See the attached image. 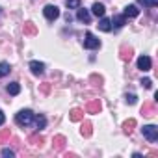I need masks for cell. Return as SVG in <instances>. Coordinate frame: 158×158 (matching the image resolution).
Wrapping results in <instances>:
<instances>
[{"mask_svg":"<svg viewBox=\"0 0 158 158\" xmlns=\"http://www.w3.org/2000/svg\"><path fill=\"white\" fill-rule=\"evenodd\" d=\"M34 112L32 110H21L17 115H15V121H17V125H21V127H28V125H32L34 123Z\"/></svg>","mask_w":158,"mask_h":158,"instance_id":"cell-1","label":"cell"},{"mask_svg":"<svg viewBox=\"0 0 158 158\" xmlns=\"http://www.w3.org/2000/svg\"><path fill=\"white\" fill-rule=\"evenodd\" d=\"M141 134H143V138H147L151 143L158 141V127H156V125H145V127L141 128Z\"/></svg>","mask_w":158,"mask_h":158,"instance_id":"cell-2","label":"cell"},{"mask_svg":"<svg viewBox=\"0 0 158 158\" xmlns=\"http://www.w3.org/2000/svg\"><path fill=\"white\" fill-rule=\"evenodd\" d=\"M99 47H101V39H97L91 32H88L86 37H84V48H88V50H95V48H99Z\"/></svg>","mask_w":158,"mask_h":158,"instance_id":"cell-3","label":"cell"},{"mask_svg":"<svg viewBox=\"0 0 158 158\" xmlns=\"http://www.w3.org/2000/svg\"><path fill=\"white\" fill-rule=\"evenodd\" d=\"M43 15H45L48 21H56V19L60 17V8L54 6V4H47V6L43 8Z\"/></svg>","mask_w":158,"mask_h":158,"instance_id":"cell-4","label":"cell"},{"mask_svg":"<svg viewBox=\"0 0 158 158\" xmlns=\"http://www.w3.org/2000/svg\"><path fill=\"white\" fill-rule=\"evenodd\" d=\"M76 19L80 21V23H84V24H89V21H91V15H89V11H88V10H84V8H78V11H76Z\"/></svg>","mask_w":158,"mask_h":158,"instance_id":"cell-5","label":"cell"},{"mask_svg":"<svg viewBox=\"0 0 158 158\" xmlns=\"http://www.w3.org/2000/svg\"><path fill=\"white\" fill-rule=\"evenodd\" d=\"M110 23H112V30H119V28L125 26L127 17H125V15H115L114 19H110Z\"/></svg>","mask_w":158,"mask_h":158,"instance_id":"cell-6","label":"cell"},{"mask_svg":"<svg viewBox=\"0 0 158 158\" xmlns=\"http://www.w3.org/2000/svg\"><path fill=\"white\" fill-rule=\"evenodd\" d=\"M151 58L149 56H139L138 58V69H141V71H151Z\"/></svg>","mask_w":158,"mask_h":158,"instance_id":"cell-7","label":"cell"},{"mask_svg":"<svg viewBox=\"0 0 158 158\" xmlns=\"http://www.w3.org/2000/svg\"><path fill=\"white\" fill-rule=\"evenodd\" d=\"M30 71L35 76H39V74L45 73V63H41V61H30Z\"/></svg>","mask_w":158,"mask_h":158,"instance_id":"cell-8","label":"cell"},{"mask_svg":"<svg viewBox=\"0 0 158 158\" xmlns=\"http://www.w3.org/2000/svg\"><path fill=\"white\" fill-rule=\"evenodd\" d=\"M123 15H125V17H138V15H139V10H138V6L130 4V6L125 8V13H123Z\"/></svg>","mask_w":158,"mask_h":158,"instance_id":"cell-9","label":"cell"},{"mask_svg":"<svg viewBox=\"0 0 158 158\" xmlns=\"http://www.w3.org/2000/svg\"><path fill=\"white\" fill-rule=\"evenodd\" d=\"M91 11H93V15H97V17H104V4H101V2H95L93 4V8H91Z\"/></svg>","mask_w":158,"mask_h":158,"instance_id":"cell-10","label":"cell"},{"mask_svg":"<svg viewBox=\"0 0 158 158\" xmlns=\"http://www.w3.org/2000/svg\"><path fill=\"white\" fill-rule=\"evenodd\" d=\"M34 123H35L37 132H39V130H43V128L47 127V119H45V115H35V117H34Z\"/></svg>","mask_w":158,"mask_h":158,"instance_id":"cell-11","label":"cell"},{"mask_svg":"<svg viewBox=\"0 0 158 158\" xmlns=\"http://www.w3.org/2000/svg\"><path fill=\"white\" fill-rule=\"evenodd\" d=\"M99 28H101L102 32H112V23H110V19L102 17V19H101V23H99Z\"/></svg>","mask_w":158,"mask_h":158,"instance_id":"cell-12","label":"cell"},{"mask_svg":"<svg viewBox=\"0 0 158 158\" xmlns=\"http://www.w3.org/2000/svg\"><path fill=\"white\" fill-rule=\"evenodd\" d=\"M8 93L13 95V97L19 95V93H21V86H19V82H11V84L8 86Z\"/></svg>","mask_w":158,"mask_h":158,"instance_id":"cell-13","label":"cell"},{"mask_svg":"<svg viewBox=\"0 0 158 158\" xmlns=\"http://www.w3.org/2000/svg\"><path fill=\"white\" fill-rule=\"evenodd\" d=\"M69 117H71V121H80V119L84 117V112H82L80 108H74V110L71 112V115H69Z\"/></svg>","mask_w":158,"mask_h":158,"instance_id":"cell-14","label":"cell"},{"mask_svg":"<svg viewBox=\"0 0 158 158\" xmlns=\"http://www.w3.org/2000/svg\"><path fill=\"white\" fill-rule=\"evenodd\" d=\"M10 71H11V65H10L8 61H2V63H0V78L6 76V74H10Z\"/></svg>","mask_w":158,"mask_h":158,"instance_id":"cell-15","label":"cell"},{"mask_svg":"<svg viewBox=\"0 0 158 158\" xmlns=\"http://www.w3.org/2000/svg\"><path fill=\"white\" fill-rule=\"evenodd\" d=\"M80 0H65V6L69 8V10H78V8H80Z\"/></svg>","mask_w":158,"mask_h":158,"instance_id":"cell-16","label":"cell"},{"mask_svg":"<svg viewBox=\"0 0 158 158\" xmlns=\"http://www.w3.org/2000/svg\"><path fill=\"white\" fill-rule=\"evenodd\" d=\"M88 110H89L91 114H99V112H101V102H99V101H95V102H91Z\"/></svg>","mask_w":158,"mask_h":158,"instance_id":"cell-17","label":"cell"},{"mask_svg":"<svg viewBox=\"0 0 158 158\" xmlns=\"http://www.w3.org/2000/svg\"><path fill=\"white\" fill-rule=\"evenodd\" d=\"M37 30H35V26H34V23H26L24 24V34H35Z\"/></svg>","mask_w":158,"mask_h":158,"instance_id":"cell-18","label":"cell"},{"mask_svg":"<svg viewBox=\"0 0 158 158\" xmlns=\"http://www.w3.org/2000/svg\"><path fill=\"white\" fill-rule=\"evenodd\" d=\"M134 125H136V121H134V119H130V121H127V123L123 125V128H125V132H127V134H130V132H132V127H134Z\"/></svg>","mask_w":158,"mask_h":158,"instance_id":"cell-19","label":"cell"},{"mask_svg":"<svg viewBox=\"0 0 158 158\" xmlns=\"http://www.w3.org/2000/svg\"><path fill=\"white\" fill-rule=\"evenodd\" d=\"M138 2L143 4V6H147V8H154L158 4V0H138Z\"/></svg>","mask_w":158,"mask_h":158,"instance_id":"cell-20","label":"cell"},{"mask_svg":"<svg viewBox=\"0 0 158 158\" xmlns=\"http://www.w3.org/2000/svg\"><path fill=\"white\" fill-rule=\"evenodd\" d=\"M82 134L84 136H91V125L89 123H84L82 125Z\"/></svg>","mask_w":158,"mask_h":158,"instance_id":"cell-21","label":"cell"},{"mask_svg":"<svg viewBox=\"0 0 158 158\" xmlns=\"http://www.w3.org/2000/svg\"><path fill=\"white\" fill-rule=\"evenodd\" d=\"M121 52H123V54H121V60H125V61L130 60V56H132V54H130V48H121Z\"/></svg>","mask_w":158,"mask_h":158,"instance_id":"cell-22","label":"cell"},{"mask_svg":"<svg viewBox=\"0 0 158 158\" xmlns=\"http://www.w3.org/2000/svg\"><path fill=\"white\" fill-rule=\"evenodd\" d=\"M2 156H10V158H13L15 152H13L11 149H2Z\"/></svg>","mask_w":158,"mask_h":158,"instance_id":"cell-23","label":"cell"},{"mask_svg":"<svg viewBox=\"0 0 158 158\" xmlns=\"http://www.w3.org/2000/svg\"><path fill=\"white\" fill-rule=\"evenodd\" d=\"M141 86H143V88H147V89H149V88H151V86H152V82H151V78H143V80H141Z\"/></svg>","mask_w":158,"mask_h":158,"instance_id":"cell-24","label":"cell"},{"mask_svg":"<svg viewBox=\"0 0 158 158\" xmlns=\"http://www.w3.org/2000/svg\"><path fill=\"white\" fill-rule=\"evenodd\" d=\"M136 101H138L136 95H127V102H128V104H136Z\"/></svg>","mask_w":158,"mask_h":158,"instance_id":"cell-25","label":"cell"},{"mask_svg":"<svg viewBox=\"0 0 158 158\" xmlns=\"http://www.w3.org/2000/svg\"><path fill=\"white\" fill-rule=\"evenodd\" d=\"M63 141H65V139H63V136H58V138H56V143H58V147H60V149L63 147Z\"/></svg>","mask_w":158,"mask_h":158,"instance_id":"cell-26","label":"cell"},{"mask_svg":"<svg viewBox=\"0 0 158 158\" xmlns=\"http://www.w3.org/2000/svg\"><path fill=\"white\" fill-rule=\"evenodd\" d=\"M4 123H6V115H4V112H2V110H0V127H2Z\"/></svg>","mask_w":158,"mask_h":158,"instance_id":"cell-27","label":"cell"}]
</instances>
